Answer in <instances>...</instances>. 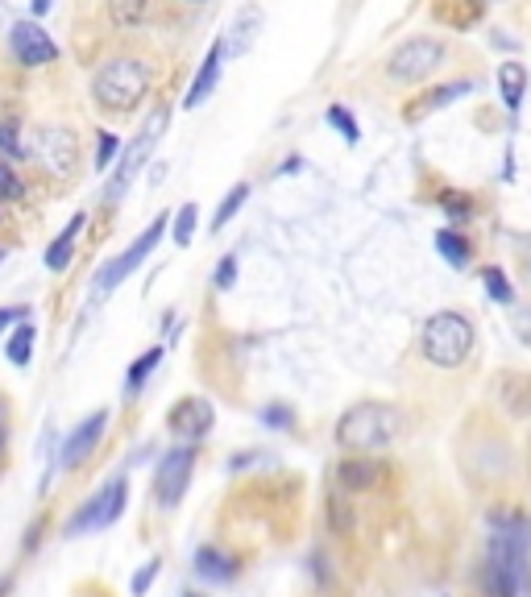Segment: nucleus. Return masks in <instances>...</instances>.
<instances>
[{
  "label": "nucleus",
  "mask_w": 531,
  "mask_h": 597,
  "mask_svg": "<svg viewBox=\"0 0 531 597\" xmlns=\"http://www.w3.org/2000/svg\"><path fill=\"white\" fill-rule=\"evenodd\" d=\"M191 469H195V448L191 444H179L171 448L166 457L158 461V477H154V494H158V506L162 510H175L191 486Z\"/></svg>",
  "instance_id": "obj_7"
},
{
  "label": "nucleus",
  "mask_w": 531,
  "mask_h": 597,
  "mask_svg": "<svg viewBox=\"0 0 531 597\" xmlns=\"http://www.w3.org/2000/svg\"><path fill=\"white\" fill-rule=\"evenodd\" d=\"M328 519H332V527H337L341 535H349V527H353V515L345 510V498H332V502H328Z\"/></svg>",
  "instance_id": "obj_32"
},
{
  "label": "nucleus",
  "mask_w": 531,
  "mask_h": 597,
  "mask_svg": "<svg viewBox=\"0 0 531 597\" xmlns=\"http://www.w3.org/2000/svg\"><path fill=\"white\" fill-rule=\"evenodd\" d=\"M419 349H424V357L432 365L457 369L469 357V349H473V324L461 316V311H436V316L424 324Z\"/></svg>",
  "instance_id": "obj_3"
},
{
  "label": "nucleus",
  "mask_w": 531,
  "mask_h": 597,
  "mask_svg": "<svg viewBox=\"0 0 531 597\" xmlns=\"http://www.w3.org/2000/svg\"><path fill=\"white\" fill-rule=\"evenodd\" d=\"M50 5H54V0H30V9H34V17H42V13H50Z\"/></svg>",
  "instance_id": "obj_38"
},
{
  "label": "nucleus",
  "mask_w": 531,
  "mask_h": 597,
  "mask_svg": "<svg viewBox=\"0 0 531 597\" xmlns=\"http://www.w3.org/2000/svg\"><path fill=\"white\" fill-rule=\"evenodd\" d=\"M233 282H237V258L229 253V258H220V266H216V291H233Z\"/></svg>",
  "instance_id": "obj_31"
},
{
  "label": "nucleus",
  "mask_w": 531,
  "mask_h": 597,
  "mask_svg": "<svg viewBox=\"0 0 531 597\" xmlns=\"http://www.w3.org/2000/svg\"><path fill=\"white\" fill-rule=\"evenodd\" d=\"M108 9H113V21L121 25V30H129V25L146 21V0H108Z\"/></svg>",
  "instance_id": "obj_22"
},
{
  "label": "nucleus",
  "mask_w": 531,
  "mask_h": 597,
  "mask_svg": "<svg viewBox=\"0 0 531 597\" xmlns=\"http://www.w3.org/2000/svg\"><path fill=\"white\" fill-rule=\"evenodd\" d=\"M34 340H38L34 324H30V320H21V324L13 328V336H9V345H5V357H9L13 365H30V357H34Z\"/></svg>",
  "instance_id": "obj_18"
},
{
  "label": "nucleus",
  "mask_w": 531,
  "mask_h": 597,
  "mask_svg": "<svg viewBox=\"0 0 531 597\" xmlns=\"http://www.w3.org/2000/svg\"><path fill=\"white\" fill-rule=\"evenodd\" d=\"M440 63H444V42H436V38H411V42H403L386 59V75L395 79V83H419V79H428Z\"/></svg>",
  "instance_id": "obj_6"
},
{
  "label": "nucleus",
  "mask_w": 531,
  "mask_h": 597,
  "mask_svg": "<svg viewBox=\"0 0 531 597\" xmlns=\"http://www.w3.org/2000/svg\"><path fill=\"white\" fill-rule=\"evenodd\" d=\"M158 361H162V349H146L142 357H137V361L129 365V374H125V390H129V394L142 390V386H146V378L158 369Z\"/></svg>",
  "instance_id": "obj_21"
},
{
  "label": "nucleus",
  "mask_w": 531,
  "mask_h": 597,
  "mask_svg": "<svg viewBox=\"0 0 531 597\" xmlns=\"http://www.w3.org/2000/svg\"><path fill=\"white\" fill-rule=\"evenodd\" d=\"M0 262H5V249H0Z\"/></svg>",
  "instance_id": "obj_40"
},
{
  "label": "nucleus",
  "mask_w": 531,
  "mask_h": 597,
  "mask_svg": "<svg viewBox=\"0 0 531 597\" xmlns=\"http://www.w3.org/2000/svg\"><path fill=\"white\" fill-rule=\"evenodd\" d=\"M17 320H25V307H0V332H5L9 324H17Z\"/></svg>",
  "instance_id": "obj_36"
},
{
  "label": "nucleus",
  "mask_w": 531,
  "mask_h": 597,
  "mask_svg": "<svg viewBox=\"0 0 531 597\" xmlns=\"http://www.w3.org/2000/svg\"><path fill=\"white\" fill-rule=\"evenodd\" d=\"M104 428H108V411H96V415L83 419L75 432H67L63 452H59V465H63V469H75L79 461H88L92 448L104 440Z\"/></svg>",
  "instance_id": "obj_11"
},
{
  "label": "nucleus",
  "mask_w": 531,
  "mask_h": 597,
  "mask_svg": "<svg viewBox=\"0 0 531 597\" xmlns=\"http://www.w3.org/2000/svg\"><path fill=\"white\" fill-rule=\"evenodd\" d=\"M482 282H486V291H490L494 303H515L511 282H507V274H502L498 266H486V270H482Z\"/></svg>",
  "instance_id": "obj_23"
},
{
  "label": "nucleus",
  "mask_w": 531,
  "mask_h": 597,
  "mask_svg": "<svg viewBox=\"0 0 531 597\" xmlns=\"http://www.w3.org/2000/svg\"><path fill=\"white\" fill-rule=\"evenodd\" d=\"M183 597H195V593H183Z\"/></svg>",
  "instance_id": "obj_41"
},
{
  "label": "nucleus",
  "mask_w": 531,
  "mask_h": 597,
  "mask_svg": "<svg viewBox=\"0 0 531 597\" xmlns=\"http://www.w3.org/2000/svg\"><path fill=\"white\" fill-rule=\"evenodd\" d=\"M403 415L390 403H357L337 423V444L349 452H374L399 436Z\"/></svg>",
  "instance_id": "obj_1"
},
{
  "label": "nucleus",
  "mask_w": 531,
  "mask_h": 597,
  "mask_svg": "<svg viewBox=\"0 0 531 597\" xmlns=\"http://www.w3.org/2000/svg\"><path fill=\"white\" fill-rule=\"evenodd\" d=\"M515 332H519L523 345H531V307H523L519 316H515Z\"/></svg>",
  "instance_id": "obj_35"
},
{
  "label": "nucleus",
  "mask_w": 531,
  "mask_h": 597,
  "mask_svg": "<svg viewBox=\"0 0 531 597\" xmlns=\"http://www.w3.org/2000/svg\"><path fill=\"white\" fill-rule=\"evenodd\" d=\"M125 494H129L125 477L108 481V486H104L100 494H92V498L83 502V506L75 510V515H71L67 535H88V531H104V527H113V523L121 519V510H125Z\"/></svg>",
  "instance_id": "obj_5"
},
{
  "label": "nucleus",
  "mask_w": 531,
  "mask_h": 597,
  "mask_svg": "<svg viewBox=\"0 0 531 597\" xmlns=\"http://www.w3.org/2000/svg\"><path fill=\"white\" fill-rule=\"evenodd\" d=\"M245 199H249V183H237L225 199H220V208H216V216H212V233H225V229H229V220L241 212Z\"/></svg>",
  "instance_id": "obj_19"
},
{
  "label": "nucleus",
  "mask_w": 531,
  "mask_h": 597,
  "mask_svg": "<svg viewBox=\"0 0 531 597\" xmlns=\"http://www.w3.org/2000/svg\"><path fill=\"white\" fill-rule=\"evenodd\" d=\"M9 46H13L21 67H46V63L59 59V46H54V38L38 21H17L13 34H9Z\"/></svg>",
  "instance_id": "obj_9"
},
{
  "label": "nucleus",
  "mask_w": 531,
  "mask_h": 597,
  "mask_svg": "<svg viewBox=\"0 0 531 597\" xmlns=\"http://www.w3.org/2000/svg\"><path fill=\"white\" fill-rule=\"evenodd\" d=\"M166 121H171V112H166V108H158L154 117L142 125V133H137V137L129 141V146H125V158H121V166H117L113 183H108V204H117V199L125 195V187L133 183V175L146 166V158L154 154V146H158V137H162Z\"/></svg>",
  "instance_id": "obj_4"
},
{
  "label": "nucleus",
  "mask_w": 531,
  "mask_h": 597,
  "mask_svg": "<svg viewBox=\"0 0 531 597\" xmlns=\"http://www.w3.org/2000/svg\"><path fill=\"white\" fill-rule=\"evenodd\" d=\"M195 204H187V208H179V216H175V245H191L195 241Z\"/></svg>",
  "instance_id": "obj_27"
},
{
  "label": "nucleus",
  "mask_w": 531,
  "mask_h": 597,
  "mask_svg": "<svg viewBox=\"0 0 531 597\" xmlns=\"http://www.w3.org/2000/svg\"><path fill=\"white\" fill-rule=\"evenodd\" d=\"M212 423H216V411L208 398H183V403H175L171 415H166V428L187 440H204L212 432Z\"/></svg>",
  "instance_id": "obj_10"
},
{
  "label": "nucleus",
  "mask_w": 531,
  "mask_h": 597,
  "mask_svg": "<svg viewBox=\"0 0 531 597\" xmlns=\"http://www.w3.org/2000/svg\"><path fill=\"white\" fill-rule=\"evenodd\" d=\"M295 170H303V158H287V162H283V170H278V175H295Z\"/></svg>",
  "instance_id": "obj_37"
},
{
  "label": "nucleus",
  "mask_w": 531,
  "mask_h": 597,
  "mask_svg": "<svg viewBox=\"0 0 531 597\" xmlns=\"http://www.w3.org/2000/svg\"><path fill=\"white\" fill-rule=\"evenodd\" d=\"M436 249L449 258V266H457V270H465L469 266V241L461 237V233H453V229H444V233H436Z\"/></svg>",
  "instance_id": "obj_20"
},
{
  "label": "nucleus",
  "mask_w": 531,
  "mask_h": 597,
  "mask_svg": "<svg viewBox=\"0 0 531 597\" xmlns=\"http://www.w3.org/2000/svg\"><path fill=\"white\" fill-rule=\"evenodd\" d=\"M291 407H266L262 411V423H266V428H278V432H287L291 428Z\"/></svg>",
  "instance_id": "obj_33"
},
{
  "label": "nucleus",
  "mask_w": 531,
  "mask_h": 597,
  "mask_svg": "<svg viewBox=\"0 0 531 597\" xmlns=\"http://www.w3.org/2000/svg\"><path fill=\"white\" fill-rule=\"evenodd\" d=\"M79 229H83V212H75V216L67 220V229L50 241V249H46V270L63 274V270L71 266V258H75V241H79Z\"/></svg>",
  "instance_id": "obj_14"
},
{
  "label": "nucleus",
  "mask_w": 531,
  "mask_h": 597,
  "mask_svg": "<svg viewBox=\"0 0 531 597\" xmlns=\"http://www.w3.org/2000/svg\"><path fill=\"white\" fill-rule=\"evenodd\" d=\"M25 195V183L17 179V170L0 162V204H13V199Z\"/></svg>",
  "instance_id": "obj_25"
},
{
  "label": "nucleus",
  "mask_w": 531,
  "mask_h": 597,
  "mask_svg": "<svg viewBox=\"0 0 531 597\" xmlns=\"http://www.w3.org/2000/svg\"><path fill=\"white\" fill-rule=\"evenodd\" d=\"M0 150H5L9 158H25V146L17 137V121H0Z\"/></svg>",
  "instance_id": "obj_29"
},
{
  "label": "nucleus",
  "mask_w": 531,
  "mask_h": 597,
  "mask_svg": "<svg viewBox=\"0 0 531 597\" xmlns=\"http://www.w3.org/2000/svg\"><path fill=\"white\" fill-rule=\"evenodd\" d=\"M337 477L345 490H370L374 481L382 477V465L378 461H341L337 465Z\"/></svg>",
  "instance_id": "obj_17"
},
{
  "label": "nucleus",
  "mask_w": 531,
  "mask_h": 597,
  "mask_svg": "<svg viewBox=\"0 0 531 597\" xmlns=\"http://www.w3.org/2000/svg\"><path fill=\"white\" fill-rule=\"evenodd\" d=\"M440 204H444V212H453V216H469V212H473V208H469V195H461V191H449V195L440 199Z\"/></svg>",
  "instance_id": "obj_34"
},
{
  "label": "nucleus",
  "mask_w": 531,
  "mask_h": 597,
  "mask_svg": "<svg viewBox=\"0 0 531 597\" xmlns=\"http://www.w3.org/2000/svg\"><path fill=\"white\" fill-rule=\"evenodd\" d=\"M150 92V67L142 59H113L92 75V96L108 112H129Z\"/></svg>",
  "instance_id": "obj_2"
},
{
  "label": "nucleus",
  "mask_w": 531,
  "mask_h": 597,
  "mask_svg": "<svg viewBox=\"0 0 531 597\" xmlns=\"http://www.w3.org/2000/svg\"><path fill=\"white\" fill-rule=\"evenodd\" d=\"M158 564H162V560H146V564L133 573V581H129V593H133V597H146V589H150L154 577H158Z\"/></svg>",
  "instance_id": "obj_28"
},
{
  "label": "nucleus",
  "mask_w": 531,
  "mask_h": 597,
  "mask_svg": "<svg viewBox=\"0 0 531 597\" xmlns=\"http://www.w3.org/2000/svg\"><path fill=\"white\" fill-rule=\"evenodd\" d=\"M324 117H328V125H337V129H341V137L349 141V146H357V137H361V129H357V121H353V112H349V108H341V104H332V108L324 112Z\"/></svg>",
  "instance_id": "obj_24"
},
{
  "label": "nucleus",
  "mask_w": 531,
  "mask_h": 597,
  "mask_svg": "<svg viewBox=\"0 0 531 597\" xmlns=\"http://www.w3.org/2000/svg\"><path fill=\"white\" fill-rule=\"evenodd\" d=\"M498 88H502V104H507L511 112H519V108H523V96H527V67L502 63V67H498Z\"/></svg>",
  "instance_id": "obj_16"
},
{
  "label": "nucleus",
  "mask_w": 531,
  "mask_h": 597,
  "mask_svg": "<svg viewBox=\"0 0 531 597\" xmlns=\"http://www.w3.org/2000/svg\"><path fill=\"white\" fill-rule=\"evenodd\" d=\"M117 150H121L117 133H104V129H100V137H96V170H108V166H113Z\"/></svg>",
  "instance_id": "obj_26"
},
{
  "label": "nucleus",
  "mask_w": 531,
  "mask_h": 597,
  "mask_svg": "<svg viewBox=\"0 0 531 597\" xmlns=\"http://www.w3.org/2000/svg\"><path fill=\"white\" fill-rule=\"evenodd\" d=\"M0 448H5V432H0Z\"/></svg>",
  "instance_id": "obj_39"
},
{
  "label": "nucleus",
  "mask_w": 531,
  "mask_h": 597,
  "mask_svg": "<svg viewBox=\"0 0 531 597\" xmlns=\"http://www.w3.org/2000/svg\"><path fill=\"white\" fill-rule=\"evenodd\" d=\"M465 92H473V83H469V79L449 83V88H440V92H432V96H428V108H440V104H449L453 96H465Z\"/></svg>",
  "instance_id": "obj_30"
},
{
  "label": "nucleus",
  "mask_w": 531,
  "mask_h": 597,
  "mask_svg": "<svg viewBox=\"0 0 531 597\" xmlns=\"http://www.w3.org/2000/svg\"><path fill=\"white\" fill-rule=\"evenodd\" d=\"M220 59H225V42H212V50L204 54V63H200V71H195V79H191V88H187V108H200L208 96H212V88H216V79H220Z\"/></svg>",
  "instance_id": "obj_12"
},
{
  "label": "nucleus",
  "mask_w": 531,
  "mask_h": 597,
  "mask_svg": "<svg viewBox=\"0 0 531 597\" xmlns=\"http://www.w3.org/2000/svg\"><path fill=\"white\" fill-rule=\"evenodd\" d=\"M258 30H262V9H258V5H245V9L233 17V25H229L225 50H233V54H245L249 46H254Z\"/></svg>",
  "instance_id": "obj_15"
},
{
  "label": "nucleus",
  "mask_w": 531,
  "mask_h": 597,
  "mask_svg": "<svg viewBox=\"0 0 531 597\" xmlns=\"http://www.w3.org/2000/svg\"><path fill=\"white\" fill-rule=\"evenodd\" d=\"M195 573H200L204 581H212V585H225V581L237 577V560L225 556L220 548H212V544H204V548H195Z\"/></svg>",
  "instance_id": "obj_13"
},
{
  "label": "nucleus",
  "mask_w": 531,
  "mask_h": 597,
  "mask_svg": "<svg viewBox=\"0 0 531 597\" xmlns=\"http://www.w3.org/2000/svg\"><path fill=\"white\" fill-rule=\"evenodd\" d=\"M162 233H166V216H158V220L150 224V229H146L142 237H137V241L125 249V253H121L117 262H108V266L96 274V291H100V295L117 291L121 282H125V278H129V274H133V270L142 266V262L150 258V253H154V245H158V237H162Z\"/></svg>",
  "instance_id": "obj_8"
}]
</instances>
